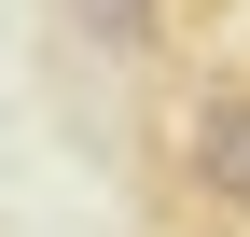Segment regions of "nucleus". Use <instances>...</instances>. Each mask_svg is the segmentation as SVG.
Segmentation results:
<instances>
[{
  "mask_svg": "<svg viewBox=\"0 0 250 237\" xmlns=\"http://www.w3.org/2000/svg\"><path fill=\"white\" fill-rule=\"evenodd\" d=\"M181 195L195 210H250V84H208L181 112Z\"/></svg>",
  "mask_w": 250,
  "mask_h": 237,
  "instance_id": "f257e3e1",
  "label": "nucleus"
},
{
  "mask_svg": "<svg viewBox=\"0 0 250 237\" xmlns=\"http://www.w3.org/2000/svg\"><path fill=\"white\" fill-rule=\"evenodd\" d=\"M70 28L98 56H153V0H70Z\"/></svg>",
  "mask_w": 250,
  "mask_h": 237,
  "instance_id": "f03ea898",
  "label": "nucleus"
}]
</instances>
